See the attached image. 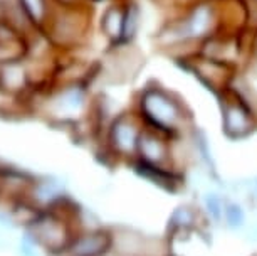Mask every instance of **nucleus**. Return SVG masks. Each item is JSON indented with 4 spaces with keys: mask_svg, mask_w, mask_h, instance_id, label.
<instances>
[{
    "mask_svg": "<svg viewBox=\"0 0 257 256\" xmlns=\"http://www.w3.org/2000/svg\"><path fill=\"white\" fill-rule=\"evenodd\" d=\"M257 125L252 108L240 96L234 100H225L222 103V130L229 138H245L254 132Z\"/></svg>",
    "mask_w": 257,
    "mask_h": 256,
    "instance_id": "nucleus-4",
    "label": "nucleus"
},
{
    "mask_svg": "<svg viewBox=\"0 0 257 256\" xmlns=\"http://www.w3.org/2000/svg\"><path fill=\"white\" fill-rule=\"evenodd\" d=\"M133 168L140 177L147 179L148 182L158 186L160 189L168 192H177L183 186V174L173 170V168H162V167H152L145 165L142 162L133 160Z\"/></svg>",
    "mask_w": 257,
    "mask_h": 256,
    "instance_id": "nucleus-8",
    "label": "nucleus"
},
{
    "mask_svg": "<svg viewBox=\"0 0 257 256\" xmlns=\"http://www.w3.org/2000/svg\"><path fill=\"white\" fill-rule=\"evenodd\" d=\"M168 256H175V254H173V253H170V254H168Z\"/></svg>",
    "mask_w": 257,
    "mask_h": 256,
    "instance_id": "nucleus-14",
    "label": "nucleus"
},
{
    "mask_svg": "<svg viewBox=\"0 0 257 256\" xmlns=\"http://www.w3.org/2000/svg\"><path fill=\"white\" fill-rule=\"evenodd\" d=\"M208 219L203 214L202 207L192 202L178 204L168 217V241L187 239L193 233H202Z\"/></svg>",
    "mask_w": 257,
    "mask_h": 256,
    "instance_id": "nucleus-5",
    "label": "nucleus"
},
{
    "mask_svg": "<svg viewBox=\"0 0 257 256\" xmlns=\"http://www.w3.org/2000/svg\"><path fill=\"white\" fill-rule=\"evenodd\" d=\"M193 147H195V153L198 155V160H200L202 165L205 167V170L208 172L210 179H219V176H217L215 160H213V155L210 150V145H208L207 137L202 132H195V135H193Z\"/></svg>",
    "mask_w": 257,
    "mask_h": 256,
    "instance_id": "nucleus-10",
    "label": "nucleus"
},
{
    "mask_svg": "<svg viewBox=\"0 0 257 256\" xmlns=\"http://www.w3.org/2000/svg\"><path fill=\"white\" fill-rule=\"evenodd\" d=\"M225 197L217 191H207L202 196V211L208 223L222 224L224 221V209H225Z\"/></svg>",
    "mask_w": 257,
    "mask_h": 256,
    "instance_id": "nucleus-9",
    "label": "nucleus"
},
{
    "mask_svg": "<svg viewBox=\"0 0 257 256\" xmlns=\"http://www.w3.org/2000/svg\"><path fill=\"white\" fill-rule=\"evenodd\" d=\"M137 162L145 165L173 168L172 167V137L145 127L138 142ZM175 170V168H173Z\"/></svg>",
    "mask_w": 257,
    "mask_h": 256,
    "instance_id": "nucleus-3",
    "label": "nucleus"
},
{
    "mask_svg": "<svg viewBox=\"0 0 257 256\" xmlns=\"http://www.w3.org/2000/svg\"><path fill=\"white\" fill-rule=\"evenodd\" d=\"M222 224L230 231H242L247 228V216L245 211L239 202L227 201L224 209V221Z\"/></svg>",
    "mask_w": 257,
    "mask_h": 256,
    "instance_id": "nucleus-11",
    "label": "nucleus"
},
{
    "mask_svg": "<svg viewBox=\"0 0 257 256\" xmlns=\"http://www.w3.org/2000/svg\"><path fill=\"white\" fill-rule=\"evenodd\" d=\"M21 254L22 256H39L36 253V249H34V246L29 243V241H26V243L21 244Z\"/></svg>",
    "mask_w": 257,
    "mask_h": 256,
    "instance_id": "nucleus-13",
    "label": "nucleus"
},
{
    "mask_svg": "<svg viewBox=\"0 0 257 256\" xmlns=\"http://www.w3.org/2000/svg\"><path fill=\"white\" fill-rule=\"evenodd\" d=\"M111 249V231L98 229H82L79 231L69 248L66 249V256H103Z\"/></svg>",
    "mask_w": 257,
    "mask_h": 256,
    "instance_id": "nucleus-7",
    "label": "nucleus"
},
{
    "mask_svg": "<svg viewBox=\"0 0 257 256\" xmlns=\"http://www.w3.org/2000/svg\"><path fill=\"white\" fill-rule=\"evenodd\" d=\"M245 239L249 241V243L257 244V224H252L250 228H247V231H245Z\"/></svg>",
    "mask_w": 257,
    "mask_h": 256,
    "instance_id": "nucleus-12",
    "label": "nucleus"
},
{
    "mask_svg": "<svg viewBox=\"0 0 257 256\" xmlns=\"http://www.w3.org/2000/svg\"><path fill=\"white\" fill-rule=\"evenodd\" d=\"M143 127L132 117H119L109 130V145L118 157L137 158L138 142L143 133Z\"/></svg>",
    "mask_w": 257,
    "mask_h": 256,
    "instance_id": "nucleus-6",
    "label": "nucleus"
},
{
    "mask_svg": "<svg viewBox=\"0 0 257 256\" xmlns=\"http://www.w3.org/2000/svg\"><path fill=\"white\" fill-rule=\"evenodd\" d=\"M111 249L118 256H168V238L145 234L133 228L111 229Z\"/></svg>",
    "mask_w": 257,
    "mask_h": 256,
    "instance_id": "nucleus-2",
    "label": "nucleus"
},
{
    "mask_svg": "<svg viewBox=\"0 0 257 256\" xmlns=\"http://www.w3.org/2000/svg\"><path fill=\"white\" fill-rule=\"evenodd\" d=\"M140 115L147 125V128L157 130V132L177 137L182 130L187 127L188 115L183 105L175 96L167 93L165 90L152 88L147 90L140 100Z\"/></svg>",
    "mask_w": 257,
    "mask_h": 256,
    "instance_id": "nucleus-1",
    "label": "nucleus"
}]
</instances>
